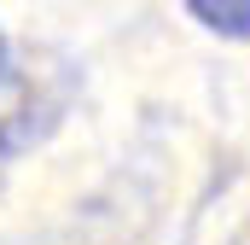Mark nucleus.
Segmentation results:
<instances>
[{
  "label": "nucleus",
  "instance_id": "nucleus-1",
  "mask_svg": "<svg viewBox=\"0 0 250 245\" xmlns=\"http://www.w3.org/2000/svg\"><path fill=\"white\" fill-rule=\"evenodd\" d=\"M187 12L204 24V29H215V35H239V41H250V0H192Z\"/></svg>",
  "mask_w": 250,
  "mask_h": 245
},
{
  "label": "nucleus",
  "instance_id": "nucleus-2",
  "mask_svg": "<svg viewBox=\"0 0 250 245\" xmlns=\"http://www.w3.org/2000/svg\"><path fill=\"white\" fill-rule=\"evenodd\" d=\"M0 70H6V35H0Z\"/></svg>",
  "mask_w": 250,
  "mask_h": 245
}]
</instances>
